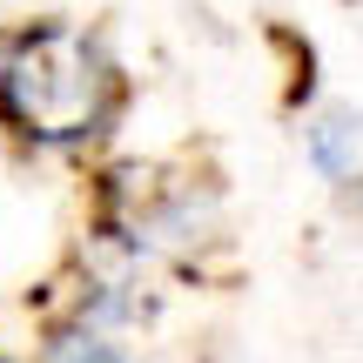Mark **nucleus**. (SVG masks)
Wrapping results in <instances>:
<instances>
[{
    "mask_svg": "<svg viewBox=\"0 0 363 363\" xmlns=\"http://www.w3.org/2000/svg\"><path fill=\"white\" fill-rule=\"evenodd\" d=\"M0 363H13V357H0Z\"/></svg>",
    "mask_w": 363,
    "mask_h": 363,
    "instance_id": "5",
    "label": "nucleus"
},
{
    "mask_svg": "<svg viewBox=\"0 0 363 363\" xmlns=\"http://www.w3.org/2000/svg\"><path fill=\"white\" fill-rule=\"evenodd\" d=\"M34 363H135V350H128L121 330H101V323H88V316L61 310V316H48V330H40Z\"/></svg>",
    "mask_w": 363,
    "mask_h": 363,
    "instance_id": "4",
    "label": "nucleus"
},
{
    "mask_svg": "<svg viewBox=\"0 0 363 363\" xmlns=\"http://www.w3.org/2000/svg\"><path fill=\"white\" fill-rule=\"evenodd\" d=\"M303 155H310V169L330 182V189H350L357 162H363V121L350 108H323V115H310V128H303Z\"/></svg>",
    "mask_w": 363,
    "mask_h": 363,
    "instance_id": "3",
    "label": "nucleus"
},
{
    "mask_svg": "<svg viewBox=\"0 0 363 363\" xmlns=\"http://www.w3.org/2000/svg\"><path fill=\"white\" fill-rule=\"evenodd\" d=\"M128 74L94 27L27 21L0 34V135L40 155H74L115 135Z\"/></svg>",
    "mask_w": 363,
    "mask_h": 363,
    "instance_id": "1",
    "label": "nucleus"
},
{
    "mask_svg": "<svg viewBox=\"0 0 363 363\" xmlns=\"http://www.w3.org/2000/svg\"><path fill=\"white\" fill-rule=\"evenodd\" d=\"M94 235L121 242L148 269H195L222 249V189L208 175H169L155 162H108L94 175Z\"/></svg>",
    "mask_w": 363,
    "mask_h": 363,
    "instance_id": "2",
    "label": "nucleus"
}]
</instances>
